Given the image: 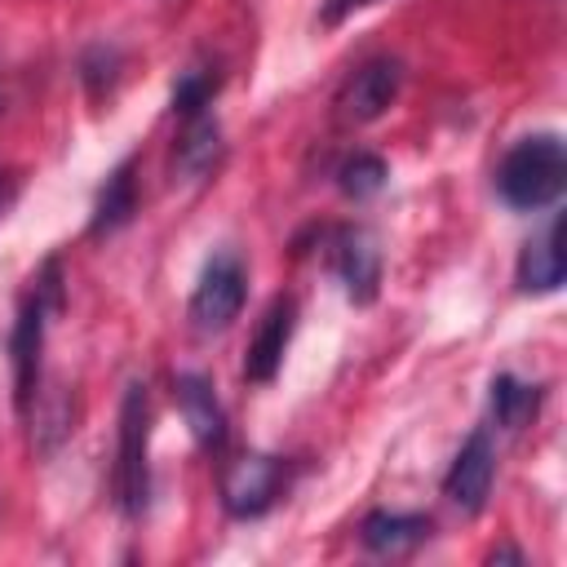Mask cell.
I'll return each mask as SVG.
<instances>
[{
  "mask_svg": "<svg viewBox=\"0 0 567 567\" xmlns=\"http://www.w3.org/2000/svg\"><path fill=\"white\" fill-rule=\"evenodd\" d=\"M208 93H213V84H208L204 75H186V80L173 89V111H182V115H199V106L208 102Z\"/></svg>",
  "mask_w": 567,
  "mask_h": 567,
  "instance_id": "e0dca14e",
  "label": "cell"
},
{
  "mask_svg": "<svg viewBox=\"0 0 567 567\" xmlns=\"http://www.w3.org/2000/svg\"><path fill=\"white\" fill-rule=\"evenodd\" d=\"M430 536V523L416 514H368L363 518V545L372 554H403Z\"/></svg>",
  "mask_w": 567,
  "mask_h": 567,
  "instance_id": "4fadbf2b",
  "label": "cell"
},
{
  "mask_svg": "<svg viewBox=\"0 0 567 567\" xmlns=\"http://www.w3.org/2000/svg\"><path fill=\"white\" fill-rule=\"evenodd\" d=\"M284 487V465L275 456H239L221 478V505L235 518H257L275 505Z\"/></svg>",
  "mask_w": 567,
  "mask_h": 567,
  "instance_id": "5b68a950",
  "label": "cell"
},
{
  "mask_svg": "<svg viewBox=\"0 0 567 567\" xmlns=\"http://www.w3.org/2000/svg\"><path fill=\"white\" fill-rule=\"evenodd\" d=\"M567 275V257H563V217H554L545 226V235L523 244L518 257V288L523 292H558Z\"/></svg>",
  "mask_w": 567,
  "mask_h": 567,
  "instance_id": "9c48e42d",
  "label": "cell"
},
{
  "mask_svg": "<svg viewBox=\"0 0 567 567\" xmlns=\"http://www.w3.org/2000/svg\"><path fill=\"white\" fill-rule=\"evenodd\" d=\"M292 328H297V301L292 297H275L270 310L261 315L252 341H248V359H244V377L248 381H270L284 363V350L292 341Z\"/></svg>",
  "mask_w": 567,
  "mask_h": 567,
  "instance_id": "ba28073f",
  "label": "cell"
},
{
  "mask_svg": "<svg viewBox=\"0 0 567 567\" xmlns=\"http://www.w3.org/2000/svg\"><path fill=\"white\" fill-rule=\"evenodd\" d=\"M177 408H182V421L190 425L199 447H221L226 416H221V403H217L213 381L204 372H177Z\"/></svg>",
  "mask_w": 567,
  "mask_h": 567,
  "instance_id": "30bf717a",
  "label": "cell"
},
{
  "mask_svg": "<svg viewBox=\"0 0 567 567\" xmlns=\"http://www.w3.org/2000/svg\"><path fill=\"white\" fill-rule=\"evenodd\" d=\"M492 474H496L492 439H487L483 430H474V434L461 443V452H456V461H452V470H447V478H443V492H447V501H452L456 509L478 514V509L487 505Z\"/></svg>",
  "mask_w": 567,
  "mask_h": 567,
  "instance_id": "8992f818",
  "label": "cell"
},
{
  "mask_svg": "<svg viewBox=\"0 0 567 567\" xmlns=\"http://www.w3.org/2000/svg\"><path fill=\"white\" fill-rule=\"evenodd\" d=\"M133 213H137V186H133V159H124V164L106 177L89 230H93V235H111V230H120Z\"/></svg>",
  "mask_w": 567,
  "mask_h": 567,
  "instance_id": "7c38bea8",
  "label": "cell"
},
{
  "mask_svg": "<svg viewBox=\"0 0 567 567\" xmlns=\"http://www.w3.org/2000/svg\"><path fill=\"white\" fill-rule=\"evenodd\" d=\"M536 403H540V390H536V385H523V381L509 377V372H501V377L492 381V416H496L501 430L527 425V416L536 412Z\"/></svg>",
  "mask_w": 567,
  "mask_h": 567,
  "instance_id": "5bb4252c",
  "label": "cell"
},
{
  "mask_svg": "<svg viewBox=\"0 0 567 567\" xmlns=\"http://www.w3.org/2000/svg\"><path fill=\"white\" fill-rule=\"evenodd\" d=\"M385 159L381 155H368V151H359L354 159H346L341 164V190L346 195H354V199H368V195H377L381 186H385Z\"/></svg>",
  "mask_w": 567,
  "mask_h": 567,
  "instance_id": "9a60e30c",
  "label": "cell"
},
{
  "mask_svg": "<svg viewBox=\"0 0 567 567\" xmlns=\"http://www.w3.org/2000/svg\"><path fill=\"white\" fill-rule=\"evenodd\" d=\"M244 297H248L244 261H239L235 252H217V257L204 266L195 292H190V323H195L199 332H221V328H230V323L239 319Z\"/></svg>",
  "mask_w": 567,
  "mask_h": 567,
  "instance_id": "3957f363",
  "label": "cell"
},
{
  "mask_svg": "<svg viewBox=\"0 0 567 567\" xmlns=\"http://www.w3.org/2000/svg\"><path fill=\"white\" fill-rule=\"evenodd\" d=\"M337 275L350 292V301H372L377 297V284H381V252L372 244L368 230H346L341 244H337Z\"/></svg>",
  "mask_w": 567,
  "mask_h": 567,
  "instance_id": "8fae6325",
  "label": "cell"
},
{
  "mask_svg": "<svg viewBox=\"0 0 567 567\" xmlns=\"http://www.w3.org/2000/svg\"><path fill=\"white\" fill-rule=\"evenodd\" d=\"M44 301L31 297L13 323V399H18V412L27 416L31 412V399H35V385H40V350H44Z\"/></svg>",
  "mask_w": 567,
  "mask_h": 567,
  "instance_id": "52a82bcc",
  "label": "cell"
},
{
  "mask_svg": "<svg viewBox=\"0 0 567 567\" xmlns=\"http://www.w3.org/2000/svg\"><path fill=\"white\" fill-rule=\"evenodd\" d=\"M403 84V66L394 58H372L363 62L337 93V120L341 124H372L377 115H385V106L399 97Z\"/></svg>",
  "mask_w": 567,
  "mask_h": 567,
  "instance_id": "277c9868",
  "label": "cell"
},
{
  "mask_svg": "<svg viewBox=\"0 0 567 567\" xmlns=\"http://www.w3.org/2000/svg\"><path fill=\"white\" fill-rule=\"evenodd\" d=\"M213 155H217V124H213V120H199V124L182 137L177 164H182L186 173H204V168L213 164Z\"/></svg>",
  "mask_w": 567,
  "mask_h": 567,
  "instance_id": "2e32d148",
  "label": "cell"
},
{
  "mask_svg": "<svg viewBox=\"0 0 567 567\" xmlns=\"http://www.w3.org/2000/svg\"><path fill=\"white\" fill-rule=\"evenodd\" d=\"M146 443H151V408L146 385H128L120 403V456H115V496L124 514H142L151 478H146Z\"/></svg>",
  "mask_w": 567,
  "mask_h": 567,
  "instance_id": "7a4b0ae2",
  "label": "cell"
},
{
  "mask_svg": "<svg viewBox=\"0 0 567 567\" xmlns=\"http://www.w3.org/2000/svg\"><path fill=\"white\" fill-rule=\"evenodd\" d=\"M563 186H567V151L558 133H536V137L514 142L496 168L501 199L523 213L549 208L563 195Z\"/></svg>",
  "mask_w": 567,
  "mask_h": 567,
  "instance_id": "6da1fadb",
  "label": "cell"
}]
</instances>
